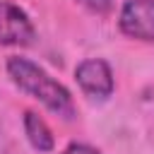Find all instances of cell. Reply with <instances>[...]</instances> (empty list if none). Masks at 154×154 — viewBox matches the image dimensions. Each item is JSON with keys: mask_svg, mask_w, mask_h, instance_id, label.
Here are the masks:
<instances>
[{"mask_svg": "<svg viewBox=\"0 0 154 154\" xmlns=\"http://www.w3.org/2000/svg\"><path fill=\"white\" fill-rule=\"evenodd\" d=\"M63 154H99V152L91 149V147H87V144H72V147H67Z\"/></svg>", "mask_w": 154, "mask_h": 154, "instance_id": "cell-7", "label": "cell"}, {"mask_svg": "<svg viewBox=\"0 0 154 154\" xmlns=\"http://www.w3.org/2000/svg\"><path fill=\"white\" fill-rule=\"evenodd\" d=\"M77 2H82L87 10H91L96 14H106L111 10V0H77Z\"/></svg>", "mask_w": 154, "mask_h": 154, "instance_id": "cell-6", "label": "cell"}, {"mask_svg": "<svg viewBox=\"0 0 154 154\" xmlns=\"http://www.w3.org/2000/svg\"><path fill=\"white\" fill-rule=\"evenodd\" d=\"M123 34L142 41H154V0H128L120 12Z\"/></svg>", "mask_w": 154, "mask_h": 154, "instance_id": "cell-2", "label": "cell"}, {"mask_svg": "<svg viewBox=\"0 0 154 154\" xmlns=\"http://www.w3.org/2000/svg\"><path fill=\"white\" fill-rule=\"evenodd\" d=\"M7 72H10L12 82L19 89H24L31 96H36L53 113H58L63 118H72L75 116V106H72L70 91L60 82H55L46 70H41L38 65H34L31 60H26V58H10Z\"/></svg>", "mask_w": 154, "mask_h": 154, "instance_id": "cell-1", "label": "cell"}, {"mask_svg": "<svg viewBox=\"0 0 154 154\" xmlns=\"http://www.w3.org/2000/svg\"><path fill=\"white\" fill-rule=\"evenodd\" d=\"M24 130H26V137H29V142L34 144V149H38V152L53 149L51 128H48L46 120H43L41 116H36L34 111H29V113L24 116Z\"/></svg>", "mask_w": 154, "mask_h": 154, "instance_id": "cell-5", "label": "cell"}, {"mask_svg": "<svg viewBox=\"0 0 154 154\" xmlns=\"http://www.w3.org/2000/svg\"><path fill=\"white\" fill-rule=\"evenodd\" d=\"M77 82H79V87H82L87 94L99 96V99H103V96H108V94L113 91L111 67H108L103 60H99V58L84 60V63L77 67Z\"/></svg>", "mask_w": 154, "mask_h": 154, "instance_id": "cell-4", "label": "cell"}, {"mask_svg": "<svg viewBox=\"0 0 154 154\" xmlns=\"http://www.w3.org/2000/svg\"><path fill=\"white\" fill-rule=\"evenodd\" d=\"M34 38V26L17 5L0 0V43L5 46H26Z\"/></svg>", "mask_w": 154, "mask_h": 154, "instance_id": "cell-3", "label": "cell"}]
</instances>
